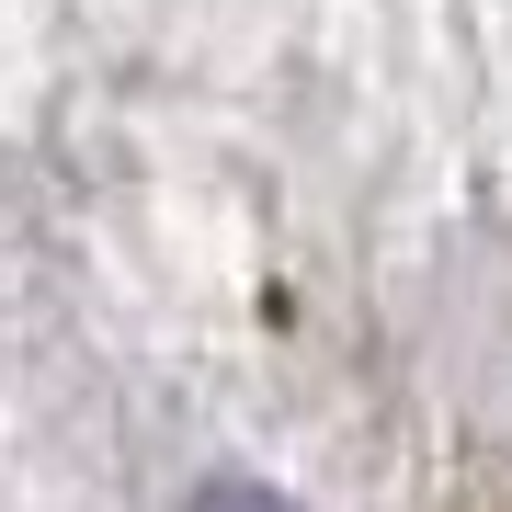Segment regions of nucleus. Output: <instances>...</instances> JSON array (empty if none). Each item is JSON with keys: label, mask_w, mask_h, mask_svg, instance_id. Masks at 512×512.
Returning a JSON list of instances; mask_svg holds the SVG:
<instances>
[{"label": "nucleus", "mask_w": 512, "mask_h": 512, "mask_svg": "<svg viewBox=\"0 0 512 512\" xmlns=\"http://www.w3.org/2000/svg\"><path fill=\"white\" fill-rule=\"evenodd\" d=\"M194 512H285V501H274V490H251V478H205Z\"/></svg>", "instance_id": "1"}]
</instances>
